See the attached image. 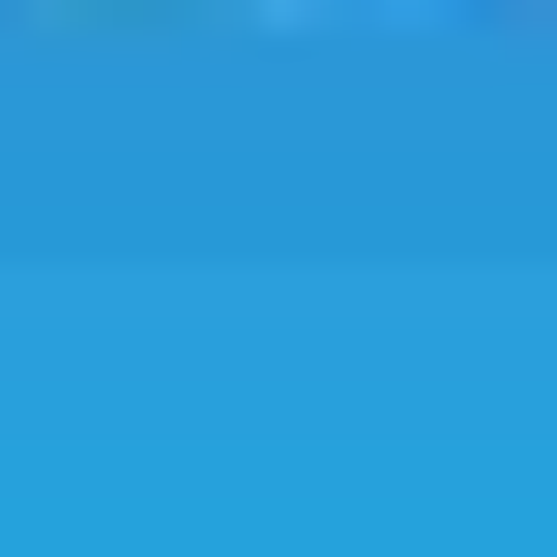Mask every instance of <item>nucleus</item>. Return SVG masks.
Listing matches in <instances>:
<instances>
[]
</instances>
